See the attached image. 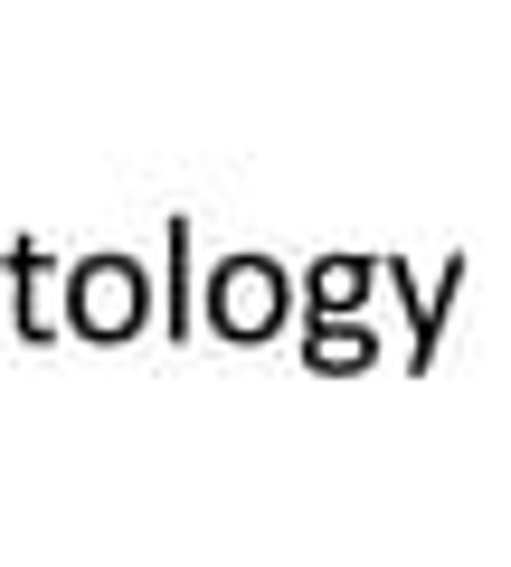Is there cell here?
<instances>
[{
    "label": "cell",
    "mask_w": 511,
    "mask_h": 567,
    "mask_svg": "<svg viewBox=\"0 0 511 567\" xmlns=\"http://www.w3.org/2000/svg\"><path fill=\"white\" fill-rule=\"evenodd\" d=\"M208 322H218L227 341H266V331L285 322V275H275L266 256H227L218 284H208Z\"/></svg>",
    "instance_id": "6da1fadb"
},
{
    "label": "cell",
    "mask_w": 511,
    "mask_h": 567,
    "mask_svg": "<svg viewBox=\"0 0 511 567\" xmlns=\"http://www.w3.org/2000/svg\"><path fill=\"white\" fill-rule=\"evenodd\" d=\"M67 303H76V331H95V341H133V331H143V275H133L123 256L76 265Z\"/></svg>",
    "instance_id": "7a4b0ae2"
},
{
    "label": "cell",
    "mask_w": 511,
    "mask_h": 567,
    "mask_svg": "<svg viewBox=\"0 0 511 567\" xmlns=\"http://www.w3.org/2000/svg\"><path fill=\"white\" fill-rule=\"evenodd\" d=\"M360 284H369V265H313V303H323V322H331V312H341V322H350V312H360Z\"/></svg>",
    "instance_id": "3957f363"
},
{
    "label": "cell",
    "mask_w": 511,
    "mask_h": 567,
    "mask_svg": "<svg viewBox=\"0 0 511 567\" xmlns=\"http://www.w3.org/2000/svg\"><path fill=\"white\" fill-rule=\"evenodd\" d=\"M331 360L360 369V360H369V331H360V322H323V331H313V369H331Z\"/></svg>",
    "instance_id": "277c9868"
}]
</instances>
